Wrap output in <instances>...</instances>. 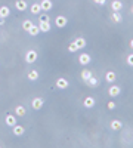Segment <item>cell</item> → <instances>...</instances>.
I'll return each mask as SVG.
<instances>
[{
    "mask_svg": "<svg viewBox=\"0 0 133 148\" xmlns=\"http://www.w3.org/2000/svg\"><path fill=\"white\" fill-rule=\"evenodd\" d=\"M37 58H39L37 51H34V49H30V51L25 53V62L33 64V62H35V61H37Z\"/></svg>",
    "mask_w": 133,
    "mask_h": 148,
    "instance_id": "obj_1",
    "label": "cell"
},
{
    "mask_svg": "<svg viewBox=\"0 0 133 148\" xmlns=\"http://www.w3.org/2000/svg\"><path fill=\"white\" fill-rule=\"evenodd\" d=\"M67 22H68V19H67L64 15H58V16L55 18V25L59 27V28H64V27L67 25Z\"/></svg>",
    "mask_w": 133,
    "mask_h": 148,
    "instance_id": "obj_2",
    "label": "cell"
},
{
    "mask_svg": "<svg viewBox=\"0 0 133 148\" xmlns=\"http://www.w3.org/2000/svg\"><path fill=\"white\" fill-rule=\"evenodd\" d=\"M120 93H121V88H120V86H111L110 89H108V95H110L111 98H117Z\"/></svg>",
    "mask_w": 133,
    "mask_h": 148,
    "instance_id": "obj_3",
    "label": "cell"
},
{
    "mask_svg": "<svg viewBox=\"0 0 133 148\" xmlns=\"http://www.w3.org/2000/svg\"><path fill=\"white\" fill-rule=\"evenodd\" d=\"M68 86H70V82L67 80V79H64V77H59L58 80H56V88L58 89H67L68 88Z\"/></svg>",
    "mask_w": 133,
    "mask_h": 148,
    "instance_id": "obj_4",
    "label": "cell"
},
{
    "mask_svg": "<svg viewBox=\"0 0 133 148\" xmlns=\"http://www.w3.org/2000/svg\"><path fill=\"white\" fill-rule=\"evenodd\" d=\"M5 123L9 126V127H14L16 125V116H12V114H8L5 117Z\"/></svg>",
    "mask_w": 133,
    "mask_h": 148,
    "instance_id": "obj_5",
    "label": "cell"
},
{
    "mask_svg": "<svg viewBox=\"0 0 133 148\" xmlns=\"http://www.w3.org/2000/svg\"><path fill=\"white\" fill-rule=\"evenodd\" d=\"M40 8H42V10H44V12L50 10V9L53 8L52 0H42V2H40Z\"/></svg>",
    "mask_w": 133,
    "mask_h": 148,
    "instance_id": "obj_6",
    "label": "cell"
},
{
    "mask_svg": "<svg viewBox=\"0 0 133 148\" xmlns=\"http://www.w3.org/2000/svg\"><path fill=\"white\" fill-rule=\"evenodd\" d=\"M43 104H44V101L42 99V98H34V99L31 101V107L34 108V110H40L42 107H43Z\"/></svg>",
    "mask_w": 133,
    "mask_h": 148,
    "instance_id": "obj_7",
    "label": "cell"
},
{
    "mask_svg": "<svg viewBox=\"0 0 133 148\" xmlns=\"http://www.w3.org/2000/svg\"><path fill=\"white\" fill-rule=\"evenodd\" d=\"M95 104H96V101H95L93 96H86V98H84V101H83V105L86 108H93Z\"/></svg>",
    "mask_w": 133,
    "mask_h": 148,
    "instance_id": "obj_8",
    "label": "cell"
},
{
    "mask_svg": "<svg viewBox=\"0 0 133 148\" xmlns=\"http://www.w3.org/2000/svg\"><path fill=\"white\" fill-rule=\"evenodd\" d=\"M90 61H92V58H90V55H87V53H81V55L78 56V62H80L81 65L90 64Z\"/></svg>",
    "mask_w": 133,
    "mask_h": 148,
    "instance_id": "obj_9",
    "label": "cell"
},
{
    "mask_svg": "<svg viewBox=\"0 0 133 148\" xmlns=\"http://www.w3.org/2000/svg\"><path fill=\"white\" fill-rule=\"evenodd\" d=\"M15 8H16L18 10L24 12V10H27V9H28V5H27L25 0H16V2H15Z\"/></svg>",
    "mask_w": 133,
    "mask_h": 148,
    "instance_id": "obj_10",
    "label": "cell"
},
{
    "mask_svg": "<svg viewBox=\"0 0 133 148\" xmlns=\"http://www.w3.org/2000/svg\"><path fill=\"white\" fill-rule=\"evenodd\" d=\"M25 113H27V110H25V107H24V105H16L15 107V116L16 117H24V116H25Z\"/></svg>",
    "mask_w": 133,
    "mask_h": 148,
    "instance_id": "obj_11",
    "label": "cell"
},
{
    "mask_svg": "<svg viewBox=\"0 0 133 148\" xmlns=\"http://www.w3.org/2000/svg\"><path fill=\"white\" fill-rule=\"evenodd\" d=\"M12 130H14V135H16V136H22V135L25 133V127L21 126V125H15Z\"/></svg>",
    "mask_w": 133,
    "mask_h": 148,
    "instance_id": "obj_12",
    "label": "cell"
},
{
    "mask_svg": "<svg viewBox=\"0 0 133 148\" xmlns=\"http://www.w3.org/2000/svg\"><path fill=\"white\" fill-rule=\"evenodd\" d=\"M115 79H117V74H115L114 71H106V73H105V80H106L108 83H114Z\"/></svg>",
    "mask_w": 133,
    "mask_h": 148,
    "instance_id": "obj_13",
    "label": "cell"
},
{
    "mask_svg": "<svg viewBox=\"0 0 133 148\" xmlns=\"http://www.w3.org/2000/svg\"><path fill=\"white\" fill-rule=\"evenodd\" d=\"M40 33H49L50 31V22H39Z\"/></svg>",
    "mask_w": 133,
    "mask_h": 148,
    "instance_id": "obj_14",
    "label": "cell"
},
{
    "mask_svg": "<svg viewBox=\"0 0 133 148\" xmlns=\"http://www.w3.org/2000/svg\"><path fill=\"white\" fill-rule=\"evenodd\" d=\"M111 9H113V12H120L123 9V3L120 2V0H114L111 3Z\"/></svg>",
    "mask_w": 133,
    "mask_h": 148,
    "instance_id": "obj_15",
    "label": "cell"
},
{
    "mask_svg": "<svg viewBox=\"0 0 133 148\" xmlns=\"http://www.w3.org/2000/svg\"><path fill=\"white\" fill-rule=\"evenodd\" d=\"M111 129L113 130H120L123 127V123H121V120H111Z\"/></svg>",
    "mask_w": 133,
    "mask_h": 148,
    "instance_id": "obj_16",
    "label": "cell"
},
{
    "mask_svg": "<svg viewBox=\"0 0 133 148\" xmlns=\"http://www.w3.org/2000/svg\"><path fill=\"white\" fill-rule=\"evenodd\" d=\"M74 42H76V45H77V47H78V49L86 47V45H87V42H86V39H84V37H77V39H76Z\"/></svg>",
    "mask_w": 133,
    "mask_h": 148,
    "instance_id": "obj_17",
    "label": "cell"
},
{
    "mask_svg": "<svg viewBox=\"0 0 133 148\" xmlns=\"http://www.w3.org/2000/svg\"><path fill=\"white\" fill-rule=\"evenodd\" d=\"M30 10H31V14H33V15H40V10H42L40 3H33L31 8H30Z\"/></svg>",
    "mask_w": 133,
    "mask_h": 148,
    "instance_id": "obj_18",
    "label": "cell"
},
{
    "mask_svg": "<svg viewBox=\"0 0 133 148\" xmlns=\"http://www.w3.org/2000/svg\"><path fill=\"white\" fill-rule=\"evenodd\" d=\"M28 80H31V82H35V80H39V71L37 70H31V71H28Z\"/></svg>",
    "mask_w": 133,
    "mask_h": 148,
    "instance_id": "obj_19",
    "label": "cell"
},
{
    "mask_svg": "<svg viewBox=\"0 0 133 148\" xmlns=\"http://www.w3.org/2000/svg\"><path fill=\"white\" fill-rule=\"evenodd\" d=\"M10 15V9L8 8V6H2V8H0V18H8Z\"/></svg>",
    "mask_w": 133,
    "mask_h": 148,
    "instance_id": "obj_20",
    "label": "cell"
},
{
    "mask_svg": "<svg viewBox=\"0 0 133 148\" xmlns=\"http://www.w3.org/2000/svg\"><path fill=\"white\" fill-rule=\"evenodd\" d=\"M121 19H123V16H121L120 12H113V14H111V21L113 22L118 24V22H121Z\"/></svg>",
    "mask_w": 133,
    "mask_h": 148,
    "instance_id": "obj_21",
    "label": "cell"
},
{
    "mask_svg": "<svg viewBox=\"0 0 133 148\" xmlns=\"http://www.w3.org/2000/svg\"><path fill=\"white\" fill-rule=\"evenodd\" d=\"M90 77H92V71H90V70H87V68H84V70L81 71V79H83L84 82H87Z\"/></svg>",
    "mask_w": 133,
    "mask_h": 148,
    "instance_id": "obj_22",
    "label": "cell"
},
{
    "mask_svg": "<svg viewBox=\"0 0 133 148\" xmlns=\"http://www.w3.org/2000/svg\"><path fill=\"white\" fill-rule=\"evenodd\" d=\"M86 83L90 86V88H96V86L99 84V79H96V77H93V76H92V77H90V79H89Z\"/></svg>",
    "mask_w": 133,
    "mask_h": 148,
    "instance_id": "obj_23",
    "label": "cell"
},
{
    "mask_svg": "<svg viewBox=\"0 0 133 148\" xmlns=\"http://www.w3.org/2000/svg\"><path fill=\"white\" fill-rule=\"evenodd\" d=\"M27 33H28L30 36H37V34H40V28H39V25H33Z\"/></svg>",
    "mask_w": 133,
    "mask_h": 148,
    "instance_id": "obj_24",
    "label": "cell"
},
{
    "mask_svg": "<svg viewBox=\"0 0 133 148\" xmlns=\"http://www.w3.org/2000/svg\"><path fill=\"white\" fill-rule=\"evenodd\" d=\"M33 25H34V24H33V21H30V19H25V21L22 22V28H24V31H28Z\"/></svg>",
    "mask_w": 133,
    "mask_h": 148,
    "instance_id": "obj_25",
    "label": "cell"
},
{
    "mask_svg": "<svg viewBox=\"0 0 133 148\" xmlns=\"http://www.w3.org/2000/svg\"><path fill=\"white\" fill-rule=\"evenodd\" d=\"M68 51H70L71 53H74V52H77V51H78V47H77L76 42H71V43H70V46H68Z\"/></svg>",
    "mask_w": 133,
    "mask_h": 148,
    "instance_id": "obj_26",
    "label": "cell"
},
{
    "mask_svg": "<svg viewBox=\"0 0 133 148\" xmlns=\"http://www.w3.org/2000/svg\"><path fill=\"white\" fill-rule=\"evenodd\" d=\"M39 21H40V22H49V21H50V18L44 14V15H40V16H39Z\"/></svg>",
    "mask_w": 133,
    "mask_h": 148,
    "instance_id": "obj_27",
    "label": "cell"
},
{
    "mask_svg": "<svg viewBox=\"0 0 133 148\" xmlns=\"http://www.w3.org/2000/svg\"><path fill=\"white\" fill-rule=\"evenodd\" d=\"M127 65L129 67H133V53L127 55Z\"/></svg>",
    "mask_w": 133,
    "mask_h": 148,
    "instance_id": "obj_28",
    "label": "cell"
},
{
    "mask_svg": "<svg viewBox=\"0 0 133 148\" xmlns=\"http://www.w3.org/2000/svg\"><path fill=\"white\" fill-rule=\"evenodd\" d=\"M115 107H117V105H115V102H113V101H110V102L106 104V108H108V110H114Z\"/></svg>",
    "mask_w": 133,
    "mask_h": 148,
    "instance_id": "obj_29",
    "label": "cell"
},
{
    "mask_svg": "<svg viewBox=\"0 0 133 148\" xmlns=\"http://www.w3.org/2000/svg\"><path fill=\"white\" fill-rule=\"evenodd\" d=\"M93 3H96V5H101V6H104V5L106 3V0H93Z\"/></svg>",
    "mask_w": 133,
    "mask_h": 148,
    "instance_id": "obj_30",
    "label": "cell"
},
{
    "mask_svg": "<svg viewBox=\"0 0 133 148\" xmlns=\"http://www.w3.org/2000/svg\"><path fill=\"white\" fill-rule=\"evenodd\" d=\"M0 25H5V18H0Z\"/></svg>",
    "mask_w": 133,
    "mask_h": 148,
    "instance_id": "obj_31",
    "label": "cell"
},
{
    "mask_svg": "<svg viewBox=\"0 0 133 148\" xmlns=\"http://www.w3.org/2000/svg\"><path fill=\"white\" fill-rule=\"evenodd\" d=\"M130 47H132V49H133V39H132V40H130Z\"/></svg>",
    "mask_w": 133,
    "mask_h": 148,
    "instance_id": "obj_32",
    "label": "cell"
},
{
    "mask_svg": "<svg viewBox=\"0 0 133 148\" xmlns=\"http://www.w3.org/2000/svg\"><path fill=\"white\" fill-rule=\"evenodd\" d=\"M132 14H133V6H132Z\"/></svg>",
    "mask_w": 133,
    "mask_h": 148,
    "instance_id": "obj_33",
    "label": "cell"
}]
</instances>
